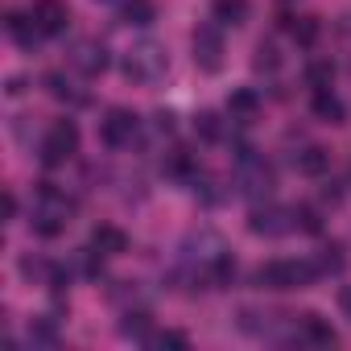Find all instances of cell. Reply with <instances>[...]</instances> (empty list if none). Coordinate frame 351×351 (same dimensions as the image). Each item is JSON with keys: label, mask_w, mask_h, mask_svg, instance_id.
Returning a JSON list of instances; mask_svg holds the SVG:
<instances>
[{"label": "cell", "mask_w": 351, "mask_h": 351, "mask_svg": "<svg viewBox=\"0 0 351 351\" xmlns=\"http://www.w3.org/2000/svg\"><path fill=\"white\" fill-rule=\"evenodd\" d=\"M71 211H75V203L54 186V182H42V191H38V203H34V232L38 236H58L66 223H71Z\"/></svg>", "instance_id": "obj_1"}, {"label": "cell", "mask_w": 351, "mask_h": 351, "mask_svg": "<svg viewBox=\"0 0 351 351\" xmlns=\"http://www.w3.org/2000/svg\"><path fill=\"white\" fill-rule=\"evenodd\" d=\"M165 71H169V50H165L161 42H153V38L136 42V46L124 54V75H128L132 83H157Z\"/></svg>", "instance_id": "obj_2"}, {"label": "cell", "mask_w": 351, "mask_h": 351, "mask_svg": "<svg viewBox=\"0 0 351 351\" xmlns=\"http://www.w3.org/2000/svg\"><path fill=\"white\" fill-rule=\"evenodd\" d=\"M314 277H318L314 261H269L252 273L261 289H306Z\"/></svg>", "instance_id": "obj_3"}, {"label": "cell", "mask_w": 351, "mask_h": 351, "mask_svg": "<svg viewBox=\"0 0 351 351\" xmlns=\"http://www.w3.org/2000/svg\"><path fill=\"white\" fill-rule=\"evenodd\" d=\"M236 186H240V195H252V199H265L269 191H273V169L252 153V149H240L236 153Z\"/></svg>", "instance_id": "obj_4"}, {"label": "cell", "mask_w": 351, "mask_h": 351, "mask_svg": "<svg viewBox=\"0 0 351 351\" xmlns=\"http://www.w3.org/2000/svg\"><path fill=\"white\" fill-rule=\"evenodd\" d=\"M136 132H141V116L128 112V108H112V112L99 120V141H104L108 149H128V145L136 141Z\"/></svg>", "instance_id": "obj_5"}, {"label": "cell", "mask_w": 351, "mask_h": 351, "mask_svg": "<svg viewBox=\"0 0 351 351\" xmlns=\"http://www.w3.org/2000/svg\"><path fill=\"white\" fill-rule=\"evenodd\" d=\"M75 149H79V124L75 120H54L46 141H42V161L46 165H62Z\"/></svg>", "instance_id": "obj_6"}, {"label": "cell", "mask_w": 351, "mask_h": 351, "mask_svg": "<svg viewBox=\"0 0 351 351\" xmlns=\"http://www.w3.org/2000/svg\"><path fill=\"white\" fill-rule=\"evenodd\" d=\"M248 232L252 236H285L293 232V207H277V203H256L248 211Z\"/></svg>", "instance_id": "obj_7"}, {"label": "cell", "mask_w": 351, "mask_h": 351, "mask_svg": "<svg viewBox=\"0 0 351 351\" xmlns=\"http://www.w3.org/2000/svg\"><path fill=\"white\" fill-rule=\"evenodd\" d=\"M191 46H195V62H199V71L215 75V71L223 66V38H219L215 25H199Z\"/></svg>", "instance_id": "obj_8"}, {"label": "cell", "mask_w": 351, "mask_h": 351, "mask_svg": "<svg viewBox=\"0 0 351 351\" xmlns=\"http://www.w3.org/2000/svg\"><path fill=\"white\" fill-rule=\"evenodd\" d=\"M71 66H75L79 75H87V79L104 75V71H108V50H104V42H95V38L75 42V46H71Z\"/></svg>", "instance_id": "obj_9"}, {"label": "cell", "mask_w": 351, "mask_h": 351, "mask_svg": "<svg viewBox=\"0 0 351 351\" xmlns=\"http://www.w3.org/2000/svg\"><path fill=\"white\" fill-rule=\"evenodd\" d=\"M34 21H38L42 38H58V34H66L71 13H66L62 0H38V5H34Z\"/></svg>", "instance_id": "obj_10"}, {"label": "cell", "mask_w": 351, "mask_h": 351, "mask_svg": "<svg viewBox=\"0 0 351 351\" xmlns=\"http://www.w3.org/2000/svg\"><path fill=\"white\" fill-rule=\"evenodd\" d=\"M293 343H314V347H335L339 335L330 330V322L322 314H302V326L293 330Z\"/></svg>", "instance_id": "obj_11"}, {"label": "cell", "mask_w": 351, "mask_h": 351, "mask_svg": "<svg viewBox=\"0 0 351 351\" xmlns=\"http://www.w3.org/2000/svg\"><path fill=\"white\" fill-rule=\"evenodd\" d=\"M91 248H95L99 256H120V252L128 248V236H124L120 228H112V223H99V228L91 232Z\"/></svg>", "instance_id": "obj_12"}, {"label": "cell", "mask_w": 351, "mask_h": 351, "mask_svg": "<svg viewBox=\"0 0 351 351\" xmlns=\"http://www.w3.org/2000/svg\"><path fill=\"white\" fill-rule=\"evenodd\" d=\"M293 165H298V173H306V178H318V173H326V165H330V153L322 145H306L302 153H293Z\"/></svg>", "instance_id": "obj_13"}, {"label": "cell", "mask_w": 351, "mask_h": 351, "mask_svg": "<svg viewBox=\"0 0 351 351\" xmlns=\"http://www.w3.org/2000/svg\"><path fill=\"white\" fill-rule=\"evenodd\" d=\"M5 29H9V38L17 42V46H34L38 38H42V29H38V21H34V13L25 17V13H9V21H5Z\"/></svg>", "instance_id": "obj_14"}, {"label": "cell", "mask_w": 351, "mask_h": 351, "mask_svg": "<svg viewBox=\"0 0 351 351\" xmlns=\"http://www.w3.org/2000/svg\"><path fill=\"white\" fill-rule=\"evenodd\" d=\"M228 112H232L236 120H252V116L261 112V95H256L252 87H240V91L228 95Z\"/></svg>", "instance_id": "obj_15"}, {"label": "cell", "mask_w": 351, "mask_h": 351, "mask_svg": "<svg viewBox=\"0 0 351 351\" xmlns=\"http://www.w3.org/2000/svg\"><path fill=\"white\" fill-rule=\"evenodd\" d=\"M314 116L326 120V124H343L347 112H343V104H339V99L330 95V87H326V91H314Z\"/></svg>", "instance_id": "obj_16"}, {"label": "cell", "mask_w": 351, "mask_h": 351, "mask_svg": "<svg viewBox=\"0 0 351 351\" xmlns=\"http://www.w3.org/2000/svg\"><path fill=\"white\" fill-rule=\"evenodd\" d=\"M149 326H153V322H149L145 310H128V314L120 318V335H124V339H136V343H149Z\"/></svg>", "instance_id": "obj_17"}, {"label": "cell", "mask_w": 351, "mask_h": 351, "mask_svg": "<svg viewBox=\"0 0 351 351\" xmlns=\"http://www.w3.org/2000/svg\"><path fill=\"white\" fill-rule=\"evenodd\" d=\"M215 21L219 25H244L248 21V0H215Z\"/></svg>", "instance_id": "obj_18"}, {"label": "cell", "mask_w": 351, "mask_h": 351, "mask_svg": "<svg viewBox=\"0 0 351 351\" xmlns=\"http://www.w3.org/2000/svg\"><path fill=\"white\" fill-rule=\"evenodd\" d=\"M124 21L128 25H153V0H124Z\"/></svg>", "instance_id": "obj_19"}, {"label": "cell", "mask_w": 351, "mask_h": 351, "mask_svg": "<svg viewBox=\"0 0 351 351\" xmlns=\"http://www.w3.org/2000/svg\"><path fill=\"white\" fill-rule=\"evenodd\" d=\"M343 265H347V261H343V248H339V244H326V248L318 252V261H314L318 277H322V273H343Z\"/></svg>", "instance_id": "obj_20"}, {"label": "cell", "mask_w": 351, "mask_h": 351, "mask_svg": "<svg viewBox=\"0 0 351 351\" xmlns=\"http://www.w3.org/2000/svg\"><path fill=\"white\" fill-rule=\"evenodd\" d=\"M330 79H335V66H330V62H322V58H318V62H310V66H306V83H310L314 91H326V87H330Z\"/></svg>", "instance_id": "obj_21"}, {"label": "cell", "mask_w": 351, "mask_h": 351, "mask_svg": "<svg viewBox=\"0 0 351 351\" xmlns=\"http://www.w3.org/2000/svg\"><path fill=\"white\" fill-rule=\"evenodd\" d=\"M195 132H199L203 141H219V136H223V124H219L215 112H199V116H195Z\"/></svg>", "instance_id": "obj_22"}, {"label": "cell", "mask_w": 351, "mask_h": 351, "mask_svg": "<svg viewBox=\"0 0 351 351\" xmlns=\"http://www.w3.org/2000/svg\"><path fill=\"white\" fill-rule=\"evenodd\" d=\"M293 228L314 236V232H322V215H318L314 207H293Z\"/></svg>", "instance_id": "obj_23"}, {"label": "cell", "mask_w": 351, "mask_h": 351, "mask_svg": "<svg viewBox=\"0 0 351 351\" xmlns=\"http://www.w3.org/2000/svg\"><path fill=\"white\" fill-rule=\"evenodd\" d=\"M46 91H50L54 99H83V95H75V91H71L66 75H46Z\"/></svg>", "instance_id": "obj_24"}, {"label": "cell", "mask_w": 351, "mask_h": 351, "mask_svg": "<svg viewBox=\"0 0 351 351\" xmlns=\"http://www.w3.org/2000/svg\"><path fill=\"white\" fill-rule=\"evenodd\" d=\"M153 347H161V351H165V347H173V351H186V347H191V339H186L182 330H161V335L153 339Z\"/></svg>", "instance_id": "obj_25"}, {"label": "cell", "mask_w": 351, "mask_h": 351, "mask_svg": "<svg viewBox=\"0 0 351 351\" xmlns=\"http://www.w3.org/2000/svg\"><path fill=\"white\" fill-rule=\"evenodd\" d=\"M281 66V54H277V46H256V71H277Z\"/></svg>", "instance_id": "obj_26"}, {"label": "cell", "mask_w": 351, "mask_h": 351, "mask_svg": "<svg viewBox=\"0 0 351 351\" xmlns=\"http://www.w3.org/2000/svg\"><path fill=\"white\" fill-rule=\"evenodd\" d=\"M293 38H298L302 46H310V42L318 38V21H314V17H302V21L293 25Z\"/></svg>", "instance_id": "obj_27"}, {"label": "cell", "mask_w": 351, "mask_h": 351, "mask_svg": "<svg viewBox=\"0 0 351 351\" xmlns=\"http://www.w3.org/2000/svg\"><path fill=\"white\" fill-rule=\"evenodd\" d=\"M29 339H34V343H46V347H54V343H58V335H54V326H50V322H38V326L29 330Z\"/></svg>", "instance_id": "obj_28"}, {"label": "cell", "mask_w": 351, "mask_h": 351, "mask_svg": "<svg viewBox=\"0 0 351 351\" xmlns=\"http://www.w3.org/2000/svg\"><path fill=\"white\" fill-rule=\"evenodd\" d=\"M5 91H9V95H21V91H25V79H9V87H5Z\"/></svg>", "instance_id": "obj_29"}, {"label": "cell", "mask_w": 351, "mask_h": 351, "mask_svg": "<svg viewBox=\"0 0 351 351\" xmlns=\"http://www.w3.org/2000/svg\"><path fill=\"white\" fill-rule=\"evenodd\" d=\"M17 215V199L13 195H5V219H13Z\"/></svg>", "instance_id": "obj_30"}, {"label": "cell", "mask_w": 351, "mask_h": 351, "mask_svg": "<svg viewBox=\"0 0 351 351\" xmlns=\"http://www.w3.org/2000/svg\"><path fill=\"white\" fill-rule=\"evenodd\" d=\"M339 306H343V310H347V318H351V289H343V293H339Z\"/></svg>", "instance_id": "obj_31"}]
</instances>
